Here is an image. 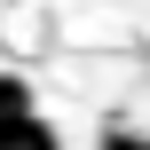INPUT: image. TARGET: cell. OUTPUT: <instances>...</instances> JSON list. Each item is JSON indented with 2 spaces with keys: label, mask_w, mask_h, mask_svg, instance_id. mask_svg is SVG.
Instances as JSON below:
<instances>
[{
  "label": "cell",
  "mask_w": 150,
  "mask_h": 150,
  "mask_svg": "<svg viewBox=\"0 0 150 150\" xmlns=\"http://www.w3.org/2000/svg\"><path fill=\"white\" fill-rule=\"evenodd\" d=\"M0 150H63V134L40 111H24V119H0Z\"/></svg>",
  "instance_id": "6da1fadb"
},
{
  "label": "cell",
  "mask_w": 150,
  "mask_h": 150,
  "mask_svg": "<svg viewBox=\"0 0 150 150\" xmlns=\"http://www.w3.org/2000/svg\"><path fill=\"white\" fill-rule=\"evenodd\" d=\"M24 111H40V103H32V79L0 71V119H24Z\"/></svg>",
  "instance_id": "7a4b0ae2"
},
{
  "label": "cell",
  "mask_w": 150,
  "mask_h": 150,
  "mask_svg": "<svg viewBox=\"0 0 150 150\" xmlns=\"http://www.w3.org/2000/svg\"><path fill=\"white\" fill-rule=\"evenodd\" d=\"M103 150H150V134H127V127H111V134H103Z\"/></svg>",
  "instance_id": "3957f363"
}]
</instances>
